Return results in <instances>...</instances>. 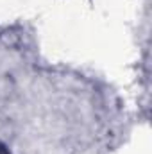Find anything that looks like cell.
<instances>
[{"label":"cell","instance_id":"1","mask_svg":"<svg viewBox=\"0 0 152 154\" xmlns=\"http://www.w3.org/2000/svg\"><path fill=\"white\" fill-rule=\"evenodd\" d=\"M0 154H11V152H9V151H7V149H5V147L0 143Z\"/></svg>","mask_w":152,"mask_h":154}]
</instances>
